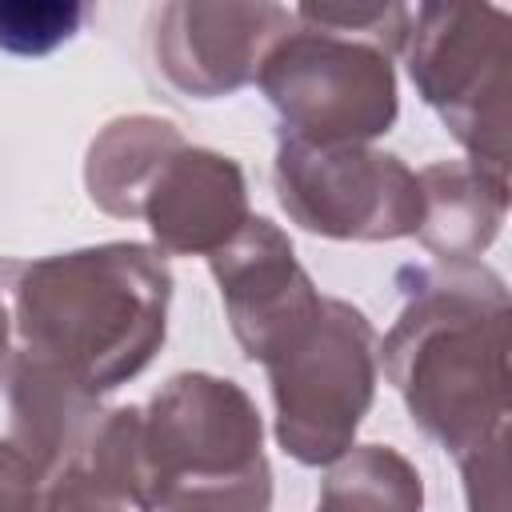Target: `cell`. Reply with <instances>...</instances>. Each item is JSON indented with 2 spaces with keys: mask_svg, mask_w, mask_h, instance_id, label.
Masks as SVG:
<instances>
[{
  "mask_svg": "<svg viewBox=\"0 0 512 512\" xmlns=\"http://www.w3.org/2000/svg\"><path fill=\"white\" fill-rule=\"evenodd\" d=\"M164 300L168 272L144 248L72 252L28 268L20 328L80 388H112L164 336Z\"/></svg>",
  "mask_w": 512,
  "mask_h": 512,
  "instance_id": "cell-1",
  "label": "cell"
},
{
  "mask_svg": "<svg viewBox=\"0 0 512 512\" xmlns=\"http://www.w3.org/2000/svg\"><path fill=\"white\" fill-rule=\"evenodd\" d=\"M260 84L284 120L320 144L376 136L396 116L388 56L332 28L280 36L260 56Z\"/></svg>",
  "mask_w": 512,
  "mask_h": 512,
  "instance_id": "cell-2",
  "label": "cell"
},
{
  "mask_svg": "<svg viewBox=\"0 0 512 512\" xmlns=\"http://www.w3.org/2000/svg\"><path fill=\"white\" fill-rule=\"evenodd\" d=\"M368 324L348 304H320L316 320L272 360L280 440L308 464L344 452L372 396Z\"/></svg>",
  "mask_w": 512,
  "mask_h": 512,
  "instance_id": "cell-3",
  "label": "cell"
},
{
  "mask_svg": "<svg viewBox=\"0 0 512 512\" xmlns=\"http://www.w3.org/2000/svg\"><path fill=\"white\" fill-rule=\"evenodd\" d=\"M288 16L284 8H192V4H172L160 12V60L168 76L192 92H220L236 88L252 72V52L268 40L264 28Z\"/></svg>",
  "mask_w": 512,
  "mask_h": 512,
  "instance_id": "cell-4",
  "label": "cell"
},
{
  "mask_svg": "<svg viewBox=\"0 0 512 512\" xmlns=\"http://www.w3.org/2000/svg\"><path fill=\"white\" fill-rule=\"evenodd\" d=\"M240 172L212 152H180L164 172L156 168V192L148 204L152 232L168 248H208L240 220Z\"/></svg>",
  "mask_w": 512,
  "mask_h": 512,
  "instance_id": "cell-5",
  "label": "cell"
},
{
  "mask_svg": "<svg viewBox=\"0 0 512 512\" xmlns=\"http://www.w3.org/2000/svg\"><path fill=\"white\" fill-rule=\"evenodd\" d=\"M416 508H420L416 472L400 456L372 448L328 480L320 512H416Z\"/></svg>",
  "mask_w": 512,
  "mask_h": 512,
  "instance_id": "cell-6",
  "label": "cell"
},
{
  "mask_svg": "<svg viewBox=\"0 0 512 512\" xmlns=\"http://www.w3.org/2000/svg\"><path fill=\"white\" fill-rule=\"evenodd\" d=\"M84 20L80 4H0V48L40 56L64 44Z\"/></svg>",
  "mask_w": 512,
  "mask_h": 512,
  "instance_id": "cell-7",
  "label": "cell"
},
{
  "mask_svg": "<svg viewBox=\"0 0 512 512\" xmlns=\"http://www.w3.org/2000/svg\"><path fill=\"white\" fill-rule=\"evenodd\" d=\"M0 348H4V312H0Z\"/></svg>",
  "mask_w": 512,
  "mask_h": 512,
  "instance_id": "cell-8",
  "label": "cell"
}]
</instances>
